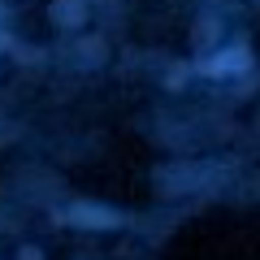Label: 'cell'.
<instances>
[{
	"mask_svg": "<svg viewBox=\"0 0 260 260\" xmlns=\"http://www.w3.org/2000/svg\"><path fill=\"white\" fill-rule=\"evenodd\" d=\"M243 65H247V56H243V52H234V56H217V61L208 65V70H213V74H225V70H243Z\"/></svg>",
	"mask_w": 260,
	"mask_h": 260,
	"instance_id": "cell-1",
	"label": "cell"
}]
</instances>
